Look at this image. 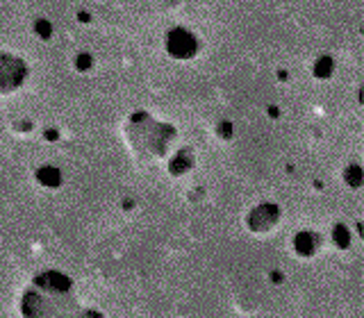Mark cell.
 <instances>
[{"label": "cell", "instance_id": "2", "mask_svg": "<svg viewBox=\"0 0 364 318\" xmlns=\"http://www.w3.org/2000/svg\"><path fill=\"white\" fill-rule=\"evenodd\" d=\"M166 48H169L171 55H174V57L189 59L198 52V41L185 28H176L166 35Z\"/></svg>", "mask_w": 364, "mask_h": 318}, {"label": "cell", "instance_id": "1", "mask_svg": "<svg viewBox=\"0 0 364 318\" xmlns=\"http://www.w3.org/2000/svg\"><path fill=\"white\" fill-rule=\"evenodd\" d=\"M28 67L23 59L9 52H0V93H12L23 84Z\"/></svg>", "mask_w": 364, "mask_h": 318}]
</instances>
